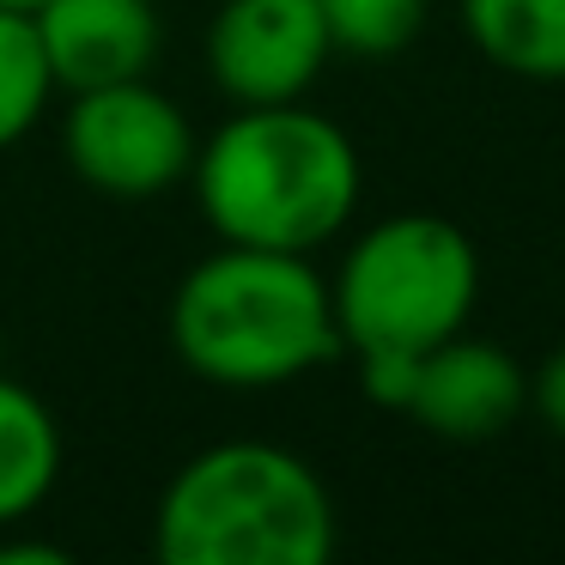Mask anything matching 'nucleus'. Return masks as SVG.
<instances>
[{"label":"nucleus","mask_w":565,"mask_h":565,"mask_svg":"<svg viewBox=\"0 0 565 565\" xmlns=\"http://www.w3.org/2000/svg\"><path fill=\"white\" fill-rule=\"evenodd\" d=\"M195 201L220 244L322 249L359 207V147L341 122L298 104H237L195 147Z\"/></svg>","instance_id":"f257e3e1"},{"label":"nucleus","mask_w":565,"mask_h":565,"mask_svg":"<svg viewBox=\"0 0 565 565\" xmlns=\"http://www.w3.org/2000/svg\"><path fill=\"white\" fill-rule=\"evenodd\" d=\"M171 353L213 390H280L341 353L329 280L298 249L220 244L171 292Z\"/></svg>","instance_id":"f03ea898"},{"label":"nucleus","mask_w":565,"mask_h":565,"mask_svg":"<svg viewBox=\"0 0 565 565\" xmlns=\"http://www.w3.org/2000/svg\"><path fill=\"white\" fill-rule=\"evenodd\" d=\"M341 516L322 475L268 438L195 450L159 492L152 553L164 565H322Z\"/></svg>","instance_id":"7ed1b4c3"},{"label":"nucleus","mask_w":565,"mask_h":565,"mask_svg":"<svg viewBox=\"0 0 565 565\" xmlns=\"http://www.w3.org/2000/svg\"><path fill=\"white\" fill-rule=\"evenodd\" d=\"M329 298L347 353H431L475 317L480 249L444 213H390L347 244Z\"/></svg>","instance_id":"20e7f679"},{"label":"nucleus","mask_w":565,"mask_h":565,"mask_svg":"<svg viewBox=\"0 0 565 565\" xmlns=\"http://www.w3.org/2000/svg\"><path fill=\"white\" fill-rule=\"evenodd\" d=\"M62 152L67 171L86 189L110 201H152L189 183L195 171V128L164 98L159 86L140 79H116V86L74 92L62 116Z\"/></svg>","instance_id":"39448f33"},{"label":"nucleus","mask_w":565,"mask_h":565,"mask_svg":"<svg viewBox=\"0 0 565 565\" xmlns=\"http://www.w3.org/2000/svg\"><path fill=\"white\" fill-rule=\"evenodd\" d=\"M334 38L317 0H225L207 25V74L232 104H298L322 79Z\"/></svg>","instance_id":"423d86ee"},{"label":"nucleus","mask_w":565,"mask_h":565,"mask_svg":"<svg viewBox=\"0 0 565 565\" xmlns=\"http://www.w3.org/2000/svg\"><path fill=\"white\" fill-rule=\"evenodd\" d=\"M523 407H529V371L499 341L450 334L431 353H419L407 419L419 431H431V438H450V444L499 438V431H511L523 419Z\"/></svg>","instance_id":"0eeeda50"},{"label":"nucleus","mask_w":565,"mask_h":565,"mask_svg":"<svg viewBox=\"0 0 565 565\" xmlns=\"http://www.w3.org/2000/svg\"><path fill=\"white\" fill-rule=\"evenodd\" d=\"M31 25H38L50 79L67 98L116 86V79H140L164 43L152 0H43Z\"/></svg>","instance_id":"6e6552de"},{"label":"nucleus","mask_w":565,"mask_h":565,"mask_svg":"<svg viewBox=\"0 0 565 565\" xmlns=\"http://www.w3.org/2000/svg\"><path fill=\"white\" fill-rule=\"evenodd\" d=\"M456 19L499 74L565 86V0H456Z\"/></svg>","instance_id":"1a4fd4ad"},{"label":"nucleus","mask_w":565,"mask_h":565,"mask_svg":"<svg viewBox=\"0 0 565 565\" xmlns=\"http://www.w3.org/2000/svg\"><path fill=\"white\" fill-rule=\"evenodd\" d=\"M62 480V426L50 402L0 371V529L25 523Z\"/></svg>","instance_id":"9d476101"},{"label":"nucleus","mask_w":565,"mask_h":565,"mask_svg":"<svg viewBox=\"0 0 565 565\" xmlns=\"http://www.w3.org/2000/svg\"><path fill=\"white\" fill-rule=\"evenodd\" d=\"M50 92H55V79H50V62H43L31 13L0 7V152L19 147L43 122Z\"/></svg>","instance_id":"9b49d317"},{"label":"nucleus","mask_w":565,"mask_h":565,"mask_svg":"<svg viewBox=\"0 0 565 565\" xmlns=\"http://www.w3.org/2000/svg\"><path fill=\"white\" fill-rule=\"evenodd\" d=\"M317 13L329 25L334 50L365 55V62L402 55L426 31V0H317Z\"/></svg>","instance_id":"f8f14e48"},{"label":"nucleus","mask_w":565,"mask_h":565,"mask_svg":"<svg viewBox=\"0 0 565 565\" xmlns=\"http://www.w3.org/2000/svg\"><path fill=\"white\" fill-rule=\"evenodd\" d=\"M529 402H535L541 426H547L553 438H565V347H553V353L541 359V371L529 377Z\"/></svg>","instance_id":"ddd939ff"},{"label":"nucleus","mask_w":565,"mask_h":565,"mask_svg":"<svg viewBox=\"0 0 565 565\" xmlns=\"http://www.w3.org/2000/svg\"><path fill=\"white\" fill-rule=\"evenodd\" d=\"M0 565H67V547H55V541H13L0 529Z\"/></svg>","instance_id":"4468645a"},{"label":"nucleus","mask_w":565,"mask_h":565,"mask_svg":"<svg viewBox=\"0 0 565 565\" xmlns=\"http://www.w3.org/2000/svg\"><path fill=\"white\" fill-rule=\"evenodd\" d=\"M0 7H13V13H38L43 0H0Z\"/></svg>","instance_id":"2eb2a0df"}]
</instances>
